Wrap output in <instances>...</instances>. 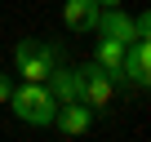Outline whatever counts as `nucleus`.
<instances>
[{"instance_id":"nucleus-3","label":"nucleus","mask_w":151,"mask_h":142,"mask_svg":"<svg viewBox=\"0 0 151 142\" xmlns=\"http://www.w3.org/2000/svg\"><path fill=\"white\" fill-rule=\"evenodd\" d=\"M80 76H85V85H80V102H89L93 111H102V107L116 98V80L107 76L98 62H85V67H80Z\"/></svg>"},{"instance_id":"nucleus-8","label":"nucleus","mask_w":151,"mask_h":142,"mask_svg":"<svg viewBox=\"0 0 151 142\" xmlns=\"http://www.w3.org/2000/svg\"><path fill=\"white\" fill-rule=\"evenodd\" d=\"M45 85H49V93H53L58 102H76V98H80L85 76H80V67H67V62H58V67H53V76H49Z\"/></svg>"},{"instance_id":"nucleus-9","label":"nucleus","mask_w":151,"mask_h":142,"mask_svg":"<svg viewBox=\"0 0 151 142\" xmlns=\"http://www.w3.org/2000/svg\"><path fill=\"white\" fill-rule=\"evenodd\" d=\"M98 0H67L62 5V22L71 27V31H93L98 27Z\"/></svg>"},{"instance_id":"nucleus-12","label":"nucleus","mask_w":151,"mask_h":142,"mask_svg":"<svg viewBox=\"0 0 151 142\" xmlns=\"http://www.w3.org/2000/svg\"><path fill=\"white\" fill-rule=\"evenodd\" d=\"M98 5H102V9H111V5H120V0H98Z\"/></svg>"},{"instance_id":"nucleus-4","label":"nucleus","mask_w":151,"mask_h":142,"mask_svg":"<svg viewBox=\"0 0 151 142\" xmlns=\"http://www.w3.org/2000/svg\"><path fill=\"white\" fill-rule=\"evenodd\" d=\"M93 107L89 102H80V98H76V102H58V115H53V124H58V133L62 138H80V133H89L93 129Z\"/></svg>"},{"instance_id":"nucleus-1","label":"nucleus","mask_w":151,"mask_h":142,"mask_svg":"<svg viewBox=\"0 0 151 142\" xmlns=\"http://www.w3.org/2000/svg\"><path fill=\"white\" fill-rule=\"evenodd\" d=\"M5 107H9L22 124H31V129H49L53 115H58V98H53L49 85H40V80H22V85H14V93H9Z\"/></svg>"},{"instance_id":"nucleus-6","label":"nucleus","mask_w":151,"mask_h":142,"mask_svg":"<svg viewBox=\"0 0 151 142\" xmlns=\"http://www.w3.org/2000/svg\"><path fill=\"white\" fill-rule=\"evenodd\" d=\"M98 36H107V40H120V44H133L138 40V27H133V14H124L120 5H111V9H98V27H93Z\"/></svg>"},{"instance_id":"nucleus-7","label":"nucleus","mask_w":151,"mask_h":142,"mask_svg":"<svg viewBox=\"0 0 151 142\" xmlns=\"http://www.w3.org/2000/svg\"><path fill=\"white\" fill-rule=\"evenodd\" d=\"M93 62L116 80V89H124V44H120V40L98 36V44H93Z\"/></svg>"},{"instance_id":"nucleus-2","label":"nucleus","mask_w":151,"mask_h":142,"mask_svg":"<svg viewBox=\"0 0 151 142\" xmlns=\"http://www.w3.org/2000/svg\"><path fill=\"white\" fill-rule=\"evenodd\" d=\"M58 62H67V53H62V44H53V40H22L18 49H14V71L22 80H49L53 76V67Z\"/></svg>"},{"instance_id":"nucleus-10","label":"nucleus","mask_w":151,"mask_h":142,"mask_svg":"<svg viewBox=\"0 0 151 142\" xmlns=\"http://www.w3.org/2000/svg\"><path fill=\"white\" fill-rule=\"evenodd\" d=\"M133 27H138V40H151V9L133 14Z\"/></svg>"},{"instance_id":"nucleus-5","label":"nucleus","mask_w":151,"mask_h":142,"mask_svg":"<svg viewBox=\"0 0 151 142\" xmlns=\"http://www.w3.org/2000/svg\"><path fill=\"white\" fill-rule=\"evenodd\" d=\"M151 89V40H133L124 44V89Z\"/></svg>"},{"instance_id":"nucleus-11","label":"nucleus","mask_w":151,"mask_h":142,"mask_svg":"<svg viewBox=\"0 0 151 142\" xmlns=\"http://www.w3.org/2000/svg\"><path fill=\"white\" fill-rule=\"evenodd\" d=\"M9 93H14V76H9V71H0V107L9 102Z\"/></svg>"}]
</instances>
